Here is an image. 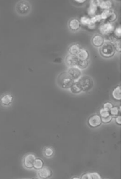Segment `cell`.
<instances>
[{
  "label": "cell",
  "instance_id": "cell-17",
  "mask_svg": "<svg viewBox=\"0 0 122 179\" xmlns=\"http://www.w3.org/2000/svg\"><path fill=\"white\" fill-rule=\"evenodd\" d=\"M113 97L116 100H121V86L116 87L113 91Z\"/></svg>",
  "mask_w": 122,
  "mask_h": 179
},
{
  "label": "cell",
  "instance_id": "cell-24",
  "mask_svg": "<svg viewBox=\"0 0 122 179\" xmlns=\"http://www.w3.org/2000/svg\"><path fill=\"white\" fill-rule=\"evenodd\" d=\"M109 111H110V115L112 116H118L120 112H121V109L117 107H113Z\"/></svg>",
  "mask_w": 122,
  "mask_h": 179
},
{
  "label": "cell",
  "instance_id": "cell-25",
  "mask_svg": "<svg viewBox=\"0 0 122 179\" xmlns=\"http://www.w3.org/2000/svg\"><path fill=\"white\" fill-rule=\"evenodd\" d=\"M80 23H81L85 26H87L89 23H90V18L89 17H86V16H84V17H81V18Z\"/></svg>",
  "mask_w": 122,
  "mask_h": 179
},
{
  "label": "cell",
  "instance_id": "cell-22",
  "mask_svg": "<svg viewBox=\"0 0 122 179\" xmlns=\"http://www.w3.org/2000/svg\"><path fill=\"white\" fill-rule=\"evenodd\" d=\"M43 153H44L45 156H46L48 158L50 157H52L54 155V150L51 147H46L45 148L44 150H43Z\"/></svg>",
  "mask_w": 122,
  "mask_h": 179
},
{
  "label": "cell",
  "instance_id": "cell-29",
  "mask_svg": "<svg viewBox=\"0 0 122 179\" xmlns=\"http://www.w3.org/2000/svg\"><path fill=\"white\" fill-rule=\"evenodd\" d=\"M100 115L101 116V117H105L109 115V111L107 110H105L104 108H102V109L100 111Z\"/></svg>",
  "mask_w": 122,
  "mask_h": 179
},
{
  "label": "cell",
  "instance_id": "cell-11",
  "mask_svg": "<svg viewBox=\"0 0 122 179\" xmlns=\"http://www.w3.org/2000/svg\"><path fill=\"white\" fill-rule=\"evenodd\" d=\"M79 61V59L78 58V56H74V55H69L66 58V65H68L69 67H75L78 65V63Z\"/></svg>",
  "mask_w": 122,
  "mask_h": 179
},
{
  "label": "cell",
  "instance_id": "cell-26",
  "mask_svg": "<svg viewBox=\"0 0 122 179\" xmlns=\"http://www.w3.org/2000/svg\"><path fill=\"white\" fill-rule=\"evenodd\" d=\"M90 22H93V23L96 24V25H97V23H99V22H101V16H100V15H95V16L92 17V18H90Z\"/></svg>",
  "mask_w": 122,
  "mask_h": 179
},
{
  "label": "cell",
  "instance_id": "cell-3",
  "mask_svg": "<svg viewBox=\"0 0 122 179\" xmlns=\"http://www.w3.org/2000/svg\"><path fill=\"white\" fill-rule=\"evenodd\" d=\"M78 83L80 84L81 90L84 92H87L93 88V82L91 78L88 76H83L79 78Z\"/></svg>",
  "mask_w": 122,
  "mask_h": 179
},
{
  "label": "cell",
  "instance_id": "cell-34",
  "mask_svg": "<svg viewBox=\"0 0 122 179\" xmlns=\"http://www.w3.org/2000/svg\"><path fill=\"white\" fill-rule=\"evenodd\" d=\"M81 179H91V177H90V173H86L81 176Z\"/></svg>",
  "mask_w": 122,
  "mask_h": 179
},
{
  "label": "cell",
  "instance_id": "cell-15",
  "mask_svg": "<svg viewBox=\"0 0 122 179\" xmlns=\"http://www.w3.org/2000/svg\"><path fill=\"white\" fill-rule=\"evenodd\" d=\"M80 22L79 20H78L77 18H73L70 20L69 23V29L74 31H76V30H79L80 28Z\"/></svg>",
  "mask_w": 122,
  "mask_h": 179
},
{
  "label": "cell",
  "instance_id": "cell-9",
  "mask_svg": "<svg viewBox=\"0 0 122 179\" xmlns=\"http://www.w3.org/2000/svg\"><path fill=\"white\" fill-rule=\"evenodd\" d=\"M99 3H100V1H92L90 5H89V7L88 8V15H90V16H95L97 15V7L99 6Z\"/></svg>",
  "mask_w": 122,
  "mask_h": 179
},
{
  "label": "cell",
  "instance_id": "cell-23",
  "mask_svg": "<svg viewBox=\"0 0 122 179\" xmlns=\"http://www.w3.org/2000/svg\"><path fill=\"white\" fill-rule=\"evenodd\" d=\"M88 65H89V63H88L87 61H80V60H79L77 67H78V69H86L87 66H88Z\"/></svg>",
  "mask_w": 122,
  "mask_h": 179
},
{
  "label": "cell",
  "instance_id": "cell-4",
  "mask_svg": "<svg viewBox=\"0 0 122 179\" xmlns=\"http://www.w3.org/2000/svg\"><path fill=\"white\" fill-rule=\"evenodd\" d=\"M101 21H104L105 22H110L112 23V22H113L116 18V15L113 13L112 10H106L101 13Z\"/></svg>",
  "mask_w": 122,
  "mask_h": 179
},
{
  "label": "cell",
  "instance_id": "cell-21",
  "mask_svg": "<svg viewBox=\"0 0 122 179\" xmlns=\"http://www.w3.org/2000/svg\"><path fill=\"white\" fill-rule=\"evenodd\" d=\"M43 167V162L40 158H36L35 161L34 162V168L36 170H40Z\"/></svg>",
  "mask_w": 122,
  "mask_h": 179
},
{
  "label": "cell",
  "instance_id": "cell-20",
  "mask_svg": "<svg viewBox=\"0 0 122 179\" xmlns=\"http://www.w3.org/2000/svg\"><path fill=\"white\" fill-rule=\"evenodd\" d=\"M112 6H113V4H112L110 1H104V2H101L100 1L98 7L104 10H110Z\"/></svg>",
  "mask_w": 122,
  "mask_h": 179
},
{
  "label": "cell",
  "instance_id": "cell-27",
  "mask_svg": "<svg viewBox=\"0 0 122 179\" xmlns=\"http://www.w3.org/2000/svg\"><path fill=\"white\" fill-rule=\"evenodd\" d=\"M113 31H114V34H115V36H116V38H121V26L116 27V29H114Z\"/></svg>",
  "mask_w": 122,
  "mask_h": 179
},
{
  "label": "cell",
  "instance_id": "cell-10",
  "mask_svg": "<svg viewBox=\"0 0 122 179\" xmlns=\"http://www.w3.org/2000/svg\"><path fill=\"white\" fill-rule=\"evenodd\" d=\"M89 125L92 127H97L101 125V118L98 115H93L89 119Z\"/></svg>",
  "mask_w": 122,
  "mask_h": 179
},
{
  "label": "cell",
  "instance_id": "cell-1",
  "mask_svg": "<svg viewBox=\"0 0 122 179\" xmlns=\"http://www.w3.org/2000/svg\"><path fill=\"white\" fill-rule=\"evenodd\" d=\"M116 52V48L114 45V42L111 41H107L103 43L101 46V54L104 57H113Z\"/></svg>",
  "mask_w": 122,
  "mask_h": 179
},
{
  "label": "cell",
  "instance_id": "cell-32",
  "mask_svg": "<svg viewBox=\"0 0 122 179\" xmlns=\"http://www.w3.org/2000/svg\"><path fill=\"white\" fill-rule=\"evenodd\" d=\"M86 27L89 29V30H94V29L96 28V24L93 23V22H90V23H89Z\"/></svg>",
  "mask_w": 122,
  "mask_h": 179
},
{
  "label": "cell",
  "instance_id": "cell-5",
  "mask_svg": "<svg viewBox=\"0 0 122 179\" xmlns=\"http://www.w3.org/2000/svg\"><path fill=\"white\" fill-rule=\"evenodd\" d=\"M17 12L20 15H26L28 12L30 11V6L29 3H27L26 1H22V2H19L17 5L16 7Z\"/></svg>",
  "mask_w": 122,
  "mask_h": 179
},
{
  "label": "cell",
  "instance_id": "cell-16",
  "mask_svg": "<svg viewBox=\"0 0 122 179\" xmlns=\"http://www.w3.org/2000/svg\"><path fill=\"white\" fill-rule=\"evenodd\" d=\"M78 58L80 61H87L89 58V53L86 49H80V51L78 54Z\"/></svg>",
  "mask_w": 122,
  "mask_h": 179
},
{
  "label": "cell",
  "instance_id": "cell-31",
  "mask_svg": "<svg viewBox=\"0 0 122 179\" xmlns=\"http://www.w3.org/2000/svg\"><path fill=\"white\" fill-rule=\"evenodd\" d=\"M91 179H101V176L97 173H90Z\"/></svg>",
  "mask_w": 122,
  "mask_h": 179
},
{
  "label": "cell",
  "instance_id": "cell-35",
  "mask_svg": "<svg viewBox=\"0 0 122 179\" xmlns=\"http://www.w3.org/2000/svg\"><path fill=\"white\" fill-rule=\"evenodd\" d=\"M75 2H76V3H85V1H84V0H76Z\"/></svg>",
  "mask_w": 122,
  "mask_h": 179
},
{
  "label": "cell",
  "instance_id": "cell-6",
  "mask_svg": "<svg viewBox=\"0 0 122 179\" xmlns=\"http://www.w3.org/2000/svg\"><path fill=\"white\" fill-rule=\"evenodd\" d=\"M99 30L102 34L104 35H109L113 33L114 30V26L110 22H104V24H102L101 26L99 27Z\"/></svg>",
  "mask_w": 122,
  "mask_h": 179
},
{
  "label": "cell",
  "instance_id": "cell-13",
  "mask_svg": "<svg viewBox=\"0 0 122 179\" xmlns=\"http://www.w3.org/2000/svg\"><path fill=\"white\" fill-rule=\"evenodd\" d=\"M92 42L95 47H101L104 42V37H102L101 35H99V34H97V35H95L93 38Z\"/></svg>",
  "mask_w": 122,
  "mask_h": 179
},
{
  "label": "cell",
  "instance_id": "cell-8",
  "mask_svg": "<svg viewBox=\"0 0 122 179\" xmlns=\"http://www.w3.org/2000/svg\"><path fill=\"white\" fill-rule=\"evenodd\" d=\"M35 156L33 154H28L25 156L23 160V163L25 167H27L28 169L33 168L34 167V162L35 161Z\"/></svg>",
  "mask_w": 122,
  "mask_h": 179
},
{
  "label": "cell",
  "instance_id": "cell-12",
  "mask_svg": "<svg viewBox=\"0 0 122 179\" xmlns=\"http://www.w3.org/2000/svg\"><path fill=\"white\" fill-rule=\"evenodd\" d=\"M39 170V177L41 178H48L52 175V171L47 167H42Z\"/></svg>",
  "mask_w": 122,
  "mask_h": 179
},
{
  "label": "cell",
  "instance_id": "cell-28",
  "mask_svg": "<svg viewBox=\"0 0 122 179\" xmlns=\"http://www.w3.org/2000/svg\"><path fill=\"white\" fill-rule=\"evenodd\" d=\"M101 122L104 123H109L112 120V119H113V116H111L110 114L109 115V116H107L105 117H101Z\"/></svg>",
  "mask_w": 122,
  "mask_h": 179
},
{
  "label": "cell",
  "instance_id": "cell-19",
  "mask_svg": "<svg viewBox=\"0 0 122 179\" xmlns=\"http://www.w3.org/2000/svg\"><path fill=\"white\" fill-rule=\"evenodd\" d=\"M79 51H80V47H79L78 45H73L69 48V55L78 56Z\"/></svg>",
  "mask_w": 122,
  "mask_h": 179
},
{
  "label": "cell",
  "instance_id": "cell-30",
  "mask_svg": "<svg viewBox=\"0 0 122 179\" xmlns=\"http://www.w3.org/2000/svg\"><path fill=\"white\" fill-rule=\"evenodd\" d=\"M113 107V104H112L111 103H105V104L103 105V108L105 109V110L109 111V110H110Z\"/></svg>",
  "mask_w": 122,
  "mask_h": 179
},
{
  "label": "cell",
  "instance_id": "cell-14",
  "mask_svg": "<svg viewBox=\"0 0 122 179\" xmlns=\"http://www.w3.org/2000/svg\"><path fill=\"white\" fill-rule=\"evenodd\" d=\"M13 101V96L11 94H5L2 96V98L0 100L1 104L4 106H8Z\"/></svg>",
  "mask_w": 122,
  "mask_h": 179
},
{
  "label": "cell",
  "instance_id": "cell-7",
  "mask_svg": "<svg viewBox=\"0 0 122 179\" xmlns=\"http://www.w3.org/2000/svg\"><path fill=\"white\" fill-rule=\"evenodd\" d=\"M69 74L71 76V77L73 78V80L75 81H78L79 80V78L81 76V71L80 69H78L77 66L75 67H69V69L67 71Z\"/></svg>",
  "mask_w": 122,
  "mask_h": 179
},
{
  "label": "cell",
  "instance_id": "cell-33",
  "mask_svg": "<svg viewBox=\"0 0 122 179\" xmlns=\"http://www.w3.org/2000/svg\"><path fill=\"white\" fill-rule=\"evenodd\" d=\"M116 123L117 124L121 125V116H118L116 118Z\"/></svg>",
  "mask_w": 122,
  "mask_h": 179
},
{
  "label": "cell",
  "instance_id": "cell-18",
  "mask_svg": "<svg viewBox=\"0 0 122 179\" xmlns=\"http://www.w3.org/2000/svg\"><path fill=\"white\" fill-rule=\"evenodd\" d=\"M69 88H70V91H71L72 93H74V94L80 93L82 91V90H81V88L80 86V84L78 83V81H75V82H74Z\"/></svg>",
  "mask_w": 122,
  "mask_h": 179
},
{
  "label": "cell",
  "instance_id": "cell-2",
  "mask_svg": "<svg viewBox=\"0 0 122 179\" xmlns=\"http://www.w3.org/2000/svg\"><path fill=\"white\" fill-rule=\"evenodd\" d=\"M74 81L67 72H62L57 78V84L62 88H69Z\"/></svg>",
  "mask_w": 122,
  "mask_h": 179
}]
</instances>
